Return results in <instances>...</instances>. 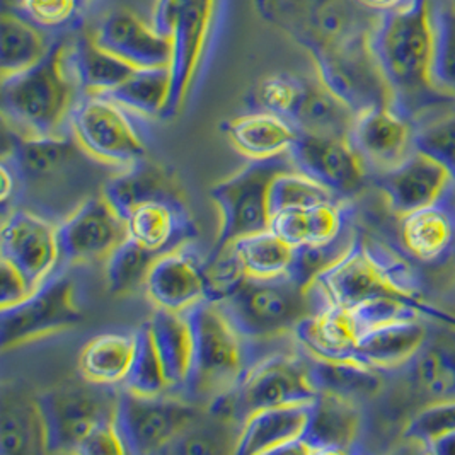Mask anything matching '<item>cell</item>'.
<instances>
[{
    "instance_id": "6da1fadb",
    "label": "cell",
    "mask_w": 455,
    "mask_h": 455,
    "mask_svg": "<svg viewBox=\"0 0 455 455\" xmlns=\"http://www.w3.org/2000/svg\"><path fill=\"white\" fill-rule=\"evenodd\" d=\"M371 50L391 94V106L414 122L454 98L432 81L434 24L430 0H410L380 12L369 36Z\"/></svg>"
},
{
    "instance_id": "7a4b0ae2",
    "label": "cell",
    "mask_w": 455,
    "mask_h": 455,
    "mask_svg": "<svg viewBox=\"0 0 455 455\" xmlns=\"http://www.w3.org/2000/svg\"><path fill=\"white\" fill-rule=\"evenodd\" d=\"M83 91L68 62V44L52 43L46 57L18 76L2 79V113L18 135L67 133Z\"/></svg>"
},
{
    "instance_id": "3957f363",
    "label": "cell",
    "mask_w": 455,
    "mask_h": 455,
    "mask_svg": "<svg viewBox=\"0 0 455 455\" xmlns=\"http://www.w3.org/2000/svg\"><path fill=\"white\" fill-rule=\"evenodd\" d=\"M185 314L193 332V367L185 393L215 399L232 389L254 362L251 341L217 302L204 300Z\"/></svg>"
},
{
    "instance_id": "277c9868",
    "label": "cell",
    "mask_w": 455,
    "mask_h": 455,
    "mask_svg": "<svg viewBox=\"0 0 455 455\" xmlns=\"http://www.w3.org/2000/svg\"><path fill=\"white\" fill-rule=\"evenodd\" d=\"M317 395L311 362L291 355H271L254 360L232 389L217 395L212 401L210 413L220 419L243 423L254 411L309 404Z\"/></svg>"
},
{
    "instance_id": "5b68a950",
    "label": "cell",
    "mask_w": 455,
    "mask_h": 455,
    "mask_svg": "<svg viewBox=\"0 0 455 455\" xmlns=\"http://www.w3.org/2000/svg\"><path fill=\"white\" fill-rule=\"evenodd\" d=\"M254 7L311 57L372 31L355 0H254Z\"/></svg>"
},
{
    "instance_id": "8992f818",
    "label": "cell",
    "mask_w": 455,
    "mask_h": 455,
    "mask_svg": "<svg viewBox=\"0 0 455 455\" xmlns=\"http://www.w3.org/2000/svg\"><path fill=\"white\" fill-rule=\"evenodd\" d=\"M291 169L295 166L289 154L251 159L248 166L212 188L210 196L220 213V230L213 249L228 248L244 235L269 228V188L278 174Z\"/></svg>"
},
{
    "instance_id": "52a82bcc",
    "label": "cell",
    "mask_w": 455,
    "mask_h": 455,
    "mask_svg": "<svg viewBox=\"0 0 455 455\" xmlns=\"http://www.w3.org/2000/svg\"><path fill=\"white\" fill-rule=\"evenodd\" d=\"M139 115L128 111L106 94H81L74 106L68 130L81 145L85 156L106 166H133L145 159Z\"/></svg>"
},
{
    "instance_id": "ba28073f",
    "label": "cell",
    "mask_w": 455,
    "mask_h": 455,
    "mask_svg": "<svg viewBox=\"0 0 455 455\" xmlns=\"http://www.w3.org/2000/svg\"><path fill=\"white\" fill-rule=\"evenodd\" d=\"M249 341L273 338L293 328L312 312L311 297L291 276L251 278L220 304Z\"/></svg>"
},
{
    "instance_id": "9c48e42d",
    "label": "cell",
    "mask_w": 455,
    "mask_h": 455,
    "mask_svg": "<svg viewBox=\"0 0 455 455\" xmlns=\"http://www.w3.org/2000/svg\"><path fill=\"white\" fill-rule=\"evenodd\" d=\"M120 394L113 386H100L84 379L40 395L48 427L50 452H76L89 434L104 421L116 418Z\"/></svg>"
},
{
    "instance_id": "30bf717a",
    "label": "cell",
    "mask_w": 455,
    "mask_h": 455,
    "mask_svg": "<svg viewBox=\"0 0 455 455\" xmlns=\"http://www.w3.org/2000/svg\"><path fill=\"white\" fill-rule=\"evenodd\" d=\"M0 311V343L4 350L70 330L83 321L76 283L62 271L50 276L21 304Z\"/></svg>"
},
{
    "instance_id": "8fae6325",
    "label": "cell",
    "mask_w": 455,
    "mask_h": 455,
    "mask_svg": "<svg viewBox=\"0 0 455 455\" xmlns=\"http://www.w3.org/2000/svg\"><path fill=\"white\" fill-rule=\"evenodd\" d=\"M369 35L312 55L315 77L358 115L391 104V94L375 62Z\"/></svg>"
},
{
    "instance_id": "7c38bea8",
    "label": "cell",
    "mask_w": 455,
    "mask_h": 455,
    "mask_svg": "<svg viewBox=\"0 0 455 455\" xmlns=\"http://www.w3.org/2000/svg\"><path fill=\"white\" fill-rule=\"evenodd\" d=\"M306 291L317 311L328 307L352 311L358 304L379 295L413 299L394 285L380 261L360 239H355L352 248L315 276Z\"/></svg>"
},
{
    "instance_id": "4fadbf2b",
    "label": "cell",
    "mask_w": 455,
    "mask_h": 455,
    "mask_svg": "<svg viewBox=\"0 0 455 455\" xmlns=\"http://www.w3.org/2000/svg\"><path fill=\"white\" fill-rule=\"evenodd\" d=\"M196 408L185 399L161 395H137L124 389L118 399L116 425L128 454L166 451L191 428Z\"/></svg>"
},
{
    "instance_id": "5bb4252c",
    "label": "cell",
    "mask_w": 455,
    "mask_h": 455,
    "mask_svg": "<svg viewBox=\"0 0 455 455\" xmlns=\"http://www.w3.org/2000/svg\"><path fill=\"white\" fill-rule=\"evenodd\" d=\"M0 251V259L9 261L35 289H40L62 261L59 226L35 212L14 210L4 220Z\"/></svg>"
},
{
    "instance_id": "9a60e30c",
    "label": "cell",
    "mask_w": 455,
    "mask_h": 455,
    "mask_svg": "<svg viewBox=\"0 0 455 455\" xmlns=\"http://www.w3.org/2000/svg\"><path fill=\"white\" fill-rule=\"evenodd\" d=\"M128 239L124 217L101 196H91L59 226L60 265L108 259Z\"/></svg>"
},
{
    "instance_id": "2e32d148",
    "label": "cell",
    "mask_w": 455,
    "mask_h": 455,
    "mask_svg": "<svg viewBox=\"0 0 455 455\" xmlns=\"http://www.w3.org/2000/svg\"><path fill=\"white\" fill-rule=\"evenodd\" d=\"M219 0H198L185 9L171 29V92L166 115L174 116L187 103L212 40Z\"/></svg>"
},
{
    "instance_id": "e0dca14e",
    "label": "cell",
    "mask_w": 455,
    "mask_h": 455,
    "mask_svg": "<svg viewBox=\"0 0 455 455\" xmlns=\"http://www.w3.org/2000/svg\"><path fill=\"white\" fill-rule=\"evenodd\" d=\"M297 171L328 188L336 198L352 196L365 180V163L347 139L300 132L290 148Z\"/></svg>"
},
{
    "instance_id": "ac0fdd59",
    "label": "cell",
    "mask_w": 455,
    "mask_h": 455,
    "mask_svg": "<svg viewBox=\"0 0 455 455\" xmlns=\"http://www.w3.org/2000/svg\"><path fill=\"white\" fill-rule=\"evenodd\" d=\"M452 183L454 180L445 166L414 148L397 166L382 171L377 178V187L384 191L393 212L399 215L442 202L447 198Z\"/></svg>"
},
{
    "instance_id": "d6986e66",
    "label": "cell",
    "mask_w": 455,
    "mask_h": 455,
    "mask_svg": "<svg viewBox=\"0 0 455 455\" xmlns=\"http://www.w3.org/2000/svg\"><path fill=\"white\" fill-rule=\"evenodd\" d=\"M204 263L191 246L159 254L148 271L145 291L157 307L171 312H187L205 300Z\"/></svg>"
},
{
    "instance_id": "ffe728a7",
    "label": "cell",
    "mask_w": 455,
    "mask_h": 455,
    "mask_svg": "<svg viewBox=\"0 0 455 455\" xmlns=\"http://www.w3.org/2000/svg\"><path fill=\"white\" fill-rule=\"evenodd\" d=\"M413 135V122L387 104L358 113L348 142L365 166L387 171L410 156Z\"/></svg>"
},
{
    "instance_id": "44dd1931",
    "label": "cell",
    "mask_w": 455,
    "mask_h": 455,
    "mask_svg": "<svg viewBox=\"0 0 455 455\" xmlns=\"http://www.w3.org/2000/svg\"><path fill=\"white\" fill-rule=\"evenodd\" d=\"M92 40L133 68L169 67L171 62V38L126 9L108 14Z\"/></svg>"
},
{
    "instance_id": "7402d4cb",
    "label": "cell",
    "mask_w": 455,
    "mask_h": 455,
    "mask_svg": "<svg viewBox=\"0 0 455 455\" xmlns=\"http://www.w3.org/2000/svg\"><path fill=\"white\" fill-rule=\"evenodd\" d=\"M360 428V414L352 399L319 393L302 438L290 447L293 454H341L348 452Z\"/></svg>"
},
{
    "instance_id": "603a6c76",
    "label": "cell",
    "mask_w": 455,
    "mask_h": 455,
    "mask_svg": "<svg viewBox=\"0 0 455 455\" xmlns=\"http://www.w3.org/2000/svg\"><path fill=\"white\" fill-rule=\"evenodd\" d=\"M309 404H290L259 410L249 414L241 423L237 445L234 452L239 455L285 454L306 434Z\"/></svg>"
},
{
    "instance_id": "cb8c5ba5",
    "label": "cell",
    "mask_w": 455,
    "mask_h": 455,
    "mask_svg": "<svg viewBox=\"0 0 455 455\" xmlns=\"http://www.w3.org/2000/svg\"><path fill=\"white\" fill-rule=\"evenodd\" d=\"M126 228L128 237L156 254L181 248L195 235V224L181 196L156 198L139 205L126 217Z\"/></svg>"
},
{
    "instance_id": "d4e9b609",
    "label": "cell",
    "mask_w": 455,
    "mask_h": 455,
    "mask_svg": "<svg viewBox=\"0 0 455 455\" xmlns=\"http://www.w3.org/2000/svg\"><path fill=\"white\" fill-rule=\"evenodd\" d=\"M50 452L48 427L40 395L21 389H4L0 404V454Z\"/></svg>"
},
{
    "instance_id": "484cf974",
    "label": "cell",
    "mask_w": 455,
    "mask_h": 455,
    "mask_svg": "<svg viewBox=\"0 0 455 455\" xmlns=\"http://www.w3.org/2000/svg\"><path fill=\"white\" fill-rule=\"evenodd\" d=\"M85 154L72 133L60 135H18L7 161L20 181L40 185L62 176Z\"/></svg>"
},
{
    "instance_id": "4316f807",
    "label": "cell",
    "mask_w": 455,
    "mask_h": 455,
    "mask_svg": "<svg viewBox=\"0 0 455 455\" xmlns=\"http://www.w3.org/2000/svg\"><path fill=\"white\" fill-rule=\"evenodd\" d=\"M297 343L315 360H355L358 331L352 314L328 307L306 315L295 328Z\"/></svg>"
},
{
    "instance_id": "83f0119b",
    "label": "cell",
    "mask_w": 455,
    "mask_h": 455,
    "mask_svg": "<svg viewBox=\"0 0 455 455\" xmlns=\"http://www.w3.org/2000/svg\"><path fill=\"white\" fill-rule=\"evenodd\" d=\"M228 133L232 145L249 159H271L289 154L300 130L285 116L258 109L228 122Z\"/></svg>"
},
{
    "instance_id": "f1b7e54d",
    "label": "cell",
    "mask_w": 455,
    "mask_h": 455,
    "mask_svg": "<svg viewBox=\"0 0 455 455\" xmlns=\"http://www.w3.org/2000/svg\"><path fill=\"white\" fill-rule=\"evenodd\" d=\"M427 338V328L416 319L379 326L358 336L355 360L377 371H391L410 360Z\"/></svg>"
},
{
    "instance_id": "f546056e",
    "label": "cell",
    "mask_w": 455,
    "mask_h": 455,
    "mask_svg": "<svg viewBox=\"0 0 455 455\" xmlns=\"http://www.w3.org/2000/svg\"><path fill=\"white\" fill-rule=\"evenodd\" d=\"M148 326L161 356L171 393H185L193 367V332L185 312L157 309Z\"/></svg>"
},
{
    "instance_id": "4dcf8cb0",
    "label": "cell",
    "mask_w": 455,
    "mask_h": 455,
    "mask_svg": "<svg viewBox=\"0 0 455 455\" xmlns=\"http://www.w3.org/2000/svg\"><path fill=\"white\" fill-rule=\"evenodd\" d=\"M414 391L438 401L455 399V341L432 338L418 348L403 365ZM397 369V367H395Z\"/></svg>"
},
{
    "instance_id": "1f68e13d",
    "label": "cell",
    "mask_w": 455,
    "mask_h": 455,
    "mask_svg": "<svg viewBox=\"0 0 455 455\" xmlns=\"http://www.w3.org/2000/svg\"><path fill=\"white\" fill-rule=\"evenodd\" d=\"M269 228L293 248L326 244L345 232L347 210L338 202L283 210L271 217Z\"/></svg>"
},
{
    "instance_id": "d6a6232c",
    "label": "cell",
    "mask_w": 455,
    "mask_h": 455,
    "mask_svg": "<svg viewBox=\"0 0 455 455\" xmlns=\"http://www.w3.org/2000/svg\"><path fill=\"white\" fill-rule=\"evenodd\" d=\"M355 118L356 113L352 108L315 77V81L306 79L304 92L290 122L300 132L348 140Z\"/></svg>"
},
{
    "instance_id": "836d02e7",
    "label": "cell",
    "mask_w": 455,
    "mask_h": 455,
    "mask_svg": "<svg viewBox=\"0 0 455 455\" xmlns=\"http://www.w3.org/2000/svg\"><path fill=\"white\" fill-rule=\"evenodd\" d=\"M454 237V213L447 205V198L403 215L401 241L418 259L434 261L440 258L451 249Z\"/></svg>"
},
{
    "instance_id": "e575fe53",
    "label": "cell",
    "mask_w": 455,
    "mask_h": 455,
    "mask_svg": "<svg viewBox=\"0 0 455 455\" xmlns=\"http://www.w3.org/2000/svg\"><path fill=\"white\" fill-rule=\"evenodd\" d=\"M103 196L126 220V217L142 204L180 195L166 171L156 164H148L144 159L122 169L118 176L111 178L104 185Z\"/></svg>"
},
{
    "instance_id": "d590c367",
    "label": "cell",
    "mask_w": 455,
    "mask_h": 455,
    "mask_svg": "<svg viewBox=\"0 0 455 455\" xmlns=\"http://www.w3.org/2000/svg\"><path fill=\"white\" fill-rule=\"evenodd\" d=\"M135 353V332H104L92 338L79 356L81 377L100 386L124 384Z\"/></svg>"
},
{
    "instance_id": "8d00e7d4",
    "label": "cell",
    "mask_w": 455,
    "mask_h": 455,
    "mask_svg": "<svg viewBox=\"0 0 455 455\" xmlns=\"http://www.w3.org/2000/svg\"><path fill=\"white\" fill-rule=\"evenodd\" d=\"M52 43L24 14L4 12L0 18V72L2 79L18 76L42 62Z\"/></svg>"
},
{
    "instance_id": "74e56055",
    "label": "cell",
    "mask_w": 455,
    "mask_h": 455,
    "mask_svg": "<svg viewBox=\"0 0 455 455\" xmlns=\"http://www.w3.org/2000/svg\"><path fill=\"white\" fill-rule=\"evenodd\" d=\"M68 62L83 94H108L135 70L87 36L68 44Z\"/></svg>"
},
{
    "instance_id": "f35d334b",
    "label": "cell",
    "mask_w": 455,
    "mask_h": 455,
    "mask_svg": "<svg viewBox=\"0 0 455 455\" xmlns=\"http://www.w3.org/2000/svg\"><path fill=\"white\" fill-rule=\"evenodd\" d=\"M171 92L169 67L135 68L109 96L139 116H164Z\"/></svg>"
},
{
    "instance_id": "ab89813d",
    "label": "cell",
    "mask_w": 455,
    "mask_h": 455,
    "mask_svg": "<svg viewBox=\"0 0 455 455\" xmlns=\"http://www.w3.org/2000/svg\"><path fill=\"white\" fill-rule=\"evenodd\" d=\"M232 246L251 278L287 276L293 267L295 248L271 228L244 235Z\"/></svg>"
},
{
    "instance_id": "60d3db41",
    "label": "cell",
    "mask_w": 455,
    "mask_h": 455,
    "mask_svg": "<svg viewBox=\"0 0 455 455\" xmlns=\"http://www.w3.org/2000/svg\"><path fill=\"white\" fill-rule=\"evenodd\" d=\"M312 380L319 393H331L348 397H367L382 386L377 369L356 360H315L311 358Z\"/></svg>"
},
{
    "instance_id": "b9f144b4",
    "label": "cell",
    "mask_w": 455,
    "mask_h": 455,
    "mask_svg": "<svg viewBox=\"0 0 455 455\" xmlns=\"http://www.w3.org/2000/svg\"><path fill=\"white\" fill-rule=\"evenodd\" d=\"M124 387L128 393L147 397L171 393L148 321L135 332V353Z\"/></svg>"
},
{
    "instance_id": "7bdbcfd3",
    "label": "cell",
    "mask_w": 455,
    "mask_h": 455,
    "mask_svg": "<svg viewBox=\"0 0 455 455\" xmlns=\"http://www.w3.org/2000/svg\"><path fill=\"white\" fill-rule=\"evenodd\" d=\"M434 57L432 81L455 100V5L451 0L432 4Z\"/></svg>"
},
{
    "instance_id": "ee69618b",
    "label": "cell",
    "mask_w": 455,
    "mask_h": 455,
    "mask_svg": "<svg viewBox=\"0 0 455 455\" xmlns=\"http://www.w3.org/2000/svg\"><path fill=\"white\" fill-rule=\"evenodd\" d=\"M159 254L148 251L135 239L128 237L122 246L115 249L106 259L108 290L115 295L132 293L145 287L148 271Z\"/></svg>"
},
{
    "instance_id": "f6af8a7d",
    "label": "cell",
    "mask_w": 455,
    "mask_h": 455,
    "mask_svg": "<svg viewBox=\"0 0 455 455\" xmlns=\"http://www.w3.org/2000/svg\"><path fill=\"white\" fill-rule=\"evenodd\" d=\"M328 202H338L328 188L319 185L297 169L278 174L269 188L271 217L291 208H309Z\"/></svg>"
},
{
    "instance_id": "bcb514c9",
    "label": "cell",
    "mask_w": 455,
    "mask_h": 455,
    "mask_svg": "<svg viewBox=\"0 0 455 455\" xmlns=\"http://www.w3.org/2000/svg\"><path fill=\"white\" fill-rule=\"evenodd\" d=\"M204 276L205 300L217 304L228 300L248 280L244 265L232 244L224 249H212L204 263Z\"/></svg>"
},
{
    "instance_id": "7dc6e473",
    "label": "cell",
    "mask_w": 455,
    "mask_h": 455,
    "mask_svg": "<svg viewBox=\"0 0 455 455\" xmlns=\"http://www.w3.org/2000/svg\"><path fill=\"white\" fill-rule=\"evenodd\" d=\"M355 237L348 228L326 244H309L295 248V259L290 271L291 276L302 289L311 285L315 276L330 268L348 249L352 248Z\"/></svg>"
},
{
    "instance_id": "c3c4849f",
    "label": "cell",
    "mask_w": 455,
    "mask_h": 455,
    "mask_svg": "<svg viewBox=\"0 0 455 455\" xmlns=\"http://www.w3.org/2000/svg\"><path fill=\"white\" fill-rule=\"evenodd\" d=\"M416 309H418V304L414 302V299L379 295L358 304L356 307H353L350 314L356 326V331L362 334L391 323L413 321L416 319Z\"/></svg>"
},
{
    "instance_id": "681fc988",
    "label": "cell",
    "mask_w": 455,
    "mask_h": 455,
    "mask_svg": "<svg viewBox=\"0 0 455 455\" xmlns=\"http://www.w3.org/2000/svg\"><path fill=\"white\" fill-rule=\"evenodd\" d=\"M306 87V79L291 74H275L263 79L254 91L258 109L271 111L280 116L291 118Z\"/></svg>"
},
{
    "instance_id": "f907efd6",
    "label": "cell",
    "mask_w": 455,
    "mask_h": 455,
    "mask_svg": "<svg viewBox=\"0 0 455 455\" xmlns=\"http://www.w3.org/2000/svg\"><path fill=\"white\" fill-rule=\"evenodd\" d=\"M413 148L445 166L455 183V115L414 130Z\"/></svg>"
},
{
    "instance_id": "816d5d0a",
    "label": "cell",
    "mask_w": 455,
    "mask_h": 455,
    "mask_svg": "<svg viewBox=\"0 0 455 455\" xmlns=\"http://www.w3.org/2000/svg\"><path fill=\"white\" fill-rule=\"evenodd\" d=\"M452 432H455V399H449L434 403L416 414L404 430V438L432 445L440 436Z\"/></svg>"
},
{
    "instance_id": "f5cc1de1",
    "label": "cell",
    "mask_w": 455,
    "mask_h": 455,
    "mask_svg": "<svg viewBox=\"0 0 455 455\" xmlns=\"http://www.w3.org/2000/svg\"><path fill=\"white\" fill-rule=\"evenodd\" d=\"M85 0H20L29 21L44 29H57L74 21Z\"/></svg>"
},
{
    "instance_id": "db71d44e",
    "label": "cell",
    "mask_w": 455,
    "mask_h": 455,
    "mask_svg": "<svg viewBox=\"0 0 455 455\" xmlns=\"http://www.w3.org/2000/svg\"><path fill=\"white\" fill-rule=\"evenodd\" d=\"M115 419L104 421L101 425H98L81 443V447L77 449V454H128L124 436L120 434L118 425H116Z\"/></svg>"
},
{
    "instance_id": "11a10c76",
    "label": "cell",
    "mask_w": 455,
    "mask_h": 455,
    "mask_svg": "<svg viewBox=\"0 0 455 455\" xmlns=\"http://www.w3.org/2000/svg\"><path fill=\"white\" fill-rule=\"evenodd\" d=\"M35 290L20 269L0 259V309L21 304Z\"/></svg>"
},
{
    "instance_id": "9f6ffc18",
    "label": "cell",
    "mask_w": 455,
    "mask_h": 455,
    "mask_svg": "<svg viewBox=\"0 0 455 455\" xmlns=\"http://www.w3.org/2000/svg\"><path fill=\"white\" fill-rule=\"evenodd\" d=\"M198 0H156L150 22L164 36L171 35L176 18Z\"/></svg>"
},
{
    "instance_id": "6f0895ef",
    "label": "cell",
    "mask_w": 455,
    "mask_h": 455,
    "mask_svg": "<svg viewBox=\"0 0 455 455\" xmlns=\"http://www.w3.org/2000/svg\"><path fill=\"white\" fill-rule=\"evenodd\" d=\"M172 445V451L183 454H213L220 451L215 436H212L208 432H191V428L181 435Z\"/></svg>"
},
{
    "instance_id": "680465c9",
    "label": "cell",
    "mask_w": 455,
    "mask_h": 455,
    "mask_svg": "<svg viewBox=\"0 0 455 455\" xmlns=\"http://www.w3.org/2000/svg\"><path fill=\"white\" fill-rule=\"evenodd\" d=\"M18 181H20V178H18L16 171L7 161H4L2 163V204L4 205L14 196Z\"/></svg>"
},
{
    "instance_id": "91938a15",
    "label": "cell",
    "mask_w": 455,
    "mask_h": 455,
    "mask_svg": "<svg viewBox=\"0 0 455 455\" xmlns=\"http://www.w3.org/2000/svg\"><path fill=\"white\" fill-rule=\"evenodd\" d=\"M430 451L438 455H455V432L443 435L430 445Z\"/></svg>"
},
{
    "instance_id": "94428289",
    "label": "cell",
    "mask_w": 455,
    "mask_h": 455,
    "mask_svg": "<svg viewBox=\"0 0 455 455\" xmlns=\"http://www.w3.org/2000/svg\"><path fill=\"white\" fill-rule=\"evenodd\" d=\"M358 2L362 5H365L367 9H372L377 12H387V11H393V9L404 5L410 0H358Z\"/></svg>"
},
{
    "instance_id": "6125c7cd",
    "label": "cell",
    "mask_w": 455,
    "mask_h": 455,
    "mask_svg": "<svg viewBox=\"0 0 455 455\" xmlns=\"http://www.w3.org/2000/svg\"><path fill=\"white\" fill-rule=\"evenodd\" d=\"M451 2H452V4H454V5H455V0H451Z\"/></svg>"
}]
</instances>
